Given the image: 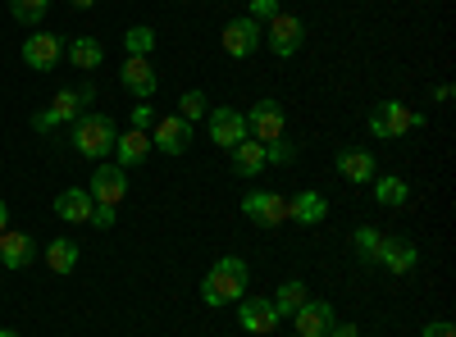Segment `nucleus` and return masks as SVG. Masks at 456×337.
Listing matches in <instances>:
<instances>
[{
  "label": "nucleus",
  "mask_w": 456,
  "mask_h": 337,
  "mask_svg": "<svg viewBox=\"0 0 456 337\" xmlns=\"http://www.w3.org/2000/svg\"><path fill=\"white\" fill-rule=\"evenodd\" d=\"M247 260L238 255H224L210 265V274L201 278V301L206 306H228V301H242L247 296Z\"/></svg>",
  "instance_id": "nucleus-1"
},
{
  "label": "nucleus",
  "mask_w": 456,
  "mask_h": 337,
  "mask_svg": "<svg viewBox=\"0 0 456 337\" xmlns=\"http://www.w3.org/2000/svg\"><path fill=\"white\" fill-rule=\"evenodd\" d=\"M69 128H73V151L96 160V164L114 151V137H119V128H114L110 115H83V119H73Z\"/></svg>",
  "instance_id": "nucleus-2"
},
{
  "label": "nucleus",
  "mask_w": 456,
  "mask_h": 337,
  "mask_svg": "<svg viewBox=\"0 0 456 337\" xmlns=\"http://www.w3.org/2000/svg\"><path fill=\"white\" fill-rule=\"evenodd\" d=\"M415 128H425V115H415V109H406L402 100H379L370 109V137L379 141H397Z\"/></svg>",
  "instance_id": "nucleus-3"
},
{
  "label": "nucleus",
  "mask_w": 456,
  "mask_h": 337,
  "mask_svg": "<svg viewBox=\"0 0 456 337\" xmlns=\"http://www.w3.org/2000/svg\"><path fill=\"white\" fill-rule=\"evenodd\" d=\"M301 42H306V23H301L297 14H274L270 23H265V46H270L279 60H292L301 51Z\"/></svg>",
  "instance_id": "nucleus-4"
},
{
  "label": "nucleus",
  "mask_w": 456,
  "mask_h": 337,
  "mask_svg": "<svg viewBox=\"0 0 456 337\" xmlns=\"http://www.w3.org/2000/svg\"><path fill=\"white\" fill-rule=\"evenodd\" d=\"M224 51L233 55V60H247V55H256L260 46H265V23H256L251 14H242V19H233V23H224Z\"/></svg>",
  "instance_id": "nucleus-5"
},
{
  "label": "nucleus",
  "mask_w": 456,
  "mask_h": 337,
  "mask_svg": "<svg viewBox=\"0 0 456 337\" xmlns=\"http://www.w3.org/2000/svg\"><path fill=\"white\" fill-rule=\"evenodd\" d=\"M87 192H92L96 205H119V201L128 197V169L101 160V164L92 169V187H87Z\"/></svg>",
  "instance_id": "nucleus-6"
},
{
  "label": "nucleus",
  "mask_w": 456,
  "mask_h": 337,
  "mask_svg": "<svg viewBox=\"0 0 456 337\" xmlns=\"http://www.w3.org/2000/svg\"><path fill=\"white\" fill-rule=\"evenodd\" d=\"M92 100H96V87H92V83H83V87H64V92H55V96H51L46 115H51V119H55V128H60V124L83 119Z\"/></svg>",
  "instance_id": "nucleus-7"
},
{
  "label": "nucleus",
  "mask_w": 456,
  "mask_h": 337,
  "mask_svg": "<svg viewBox=\"0 0 456 337\" xmlns=\"http://www.w3.org/2000/svg\"><path fill=\"white\" fill-rule=\"evenodd\" d=\"M247 132H251L256 141H265V146L279 141V137H283V105L270 100V96L256 100V105L247 109Z\"/></svg>",
  "instance_id": "nucleus-8"
},
{
  "label": "nucleus",
  "mask_w": 456,
  "mask_h": 337,
  "mask_svg": "<svg viewBox=\"0 0 456 337\" xmlns=\"http://www.w3.org/2000/svg\"><path fill=\"white\" fill-rule=\"evenodd\" d=\"M242 214L256 223V229H279L288 219V201L279 192H247L242 197Z\"/></svg>",
  "instance_id": "nucleus-9"
},
{
  "label": "nucleus",
  "mask_w": 456,
  "mask_h": 337,
  "mask_svg": "<svg viewBox=\"0 0 456 337\" xmlns=\"http://www.w3.org/2000/svg\"><path fill=\"white\" fill-rule=\"evenodd\" d=\"M238 324H242L247 333H256V337H270L283 319H279V310H274L270 296H242V306H238Z\"/></svg>",
  "instance_id": "nucleus-10"
},
{
  "label": "nucleus",
  "mask_w": 456,
  "mask_h": 337,
  "mask_svg": "<svg viewBox=\"0 0 456 337\" xmlns=\"http://www.w3.org/2000/svg\"><path fill=\"white\" fill-rule=\"evenodd\" d=\"M23 60H28V68H37V73H51V68L64 60V42H60L55 32H28Z\"/></svg>",
  "instance_id": "nucleus-11"
},
{
  "label": "nucleus",
  "mask_w": 456,
  "mask_h": 337,
  "mask_svg": "<svg viewBox=\"0 0 456 337\" xmlns=\"http://www.w3.org/2000/svg\"><path fill=\"white\" fill-rule=\"evenodd\" d=\"M151 146H156V151H165V156H183L187 146H192V124L178 119V115L156 119V128H151Z\"/></svg>",
  "instance_id": "nucleus-12"
},
{
  "label": "nucleus",
  "mask_w": 456,
  "mask_h": 337,
  "mask_svg": "<svg viewBox=\"0 0 456 337\" xmlns=\"http://www.w3.org/2000/svg\"><path fill=\"white\" fill-rule=\"evenodd\" d=\"M242 137H251V132H247V115H242V109H233V105L210 109V141H215V146H228V151H233V146H238Z\"/></svg>",
  "instance_id": "nucleus-13"
},
{
  "label": "nucleus",
  "mask_w": 456,
  "mask_h": 337,
  "mask_svg": "<svg viewBox=\"0 0 456 337\" xmlns=\"http://www.w3.org/2000/svg\"><path fill=\"white\" fill-rule=\"evenodd\" d=\"M379 265H384L393 278H402V274H411L415 265H420V251H415L411 237H384L379 242Z\"/></svg>",
  "instance_id": "nucleus-14"
},
{
  "label": "nucleus",
  "mask_w": 456,
  "mask_h": 337,
  "mask_svg": "<svg viewBox=\"0 0 456 337\" xmlns=\"http://www.w3.org/2000/svg\"><path fill=\"white\" fill-rule=\"evenodd\" d=\"M119 83H124V92L128 96H156V68H151V60H142V55H128L124 60V68H119Z\"/></svg>",
  "instance_id": "nucleus-15"
},
{
  "label": "nucleus",
  "mask_w": 456,
  "mask_h": 337,
  "mask_svg": "<svg viewBox=\"0 0 456 337\" xmlns=\"http://www.w3.org/2000/svg\"><path fill=\"white\" fill-rule=\"evenodd\" d=\"M292 324H297L301 337H329V328L338 324V315H333L329 301H306V306L292 315Z\"/></svg>",
  "instance_id": "nucleus-16"
},
{
  "label": "nucleus",
  "mask_w": 456,
  "mask_h": 337,
  "mask_svg": "<svg viewBox=\"0 0 456 337\" xmlns=\"http://www.w3.org/2000/svg\"><path fill=\"white\" fill-rule=\"evenodd\" d=\"M92 210H96V201H92V192H83V187H64V192L55 197V214L64 223H92Z\"/></svg>",
  "instance_id": "nucleus-17"
},
{
  "label": "nucleus",
  "mask_w": 456,
  "mask_h": 337,
  "mask_svg": "<svg viewBox=\"0 0 456 337\" xmlns=\"http://www.w3.org/2000/svg\"><path fill=\"white\" fill-rule=\"evenodd\" d=\"M324 214H329L324 192H297V197L288 201V219L301 223V229H315V223H324Z\"/></svg>",
  "instance_id": "nucleus-18"
},
{
  "label": "nucleus",
  "mask_w": 456,
  "mask_h": 337,
  "mask_svg": "<svg viewBox=\"0 0 456 337\" xmlns=\"http://www.w3.org/2000/svg\"><path fill=\"white\" fill-rule=\"evenodd\" d=\"M32 255H37V246H32V237L28 233H0V265H5V269H28L32 265Z\"/></svg>",
  "instance_id": "nucleus-19"
},
{
  "label": "nucleus",
  "mask_w": 456,
  "mask_h": 337,
  "mask_svg": "<svg viewBox=\"0 0 456 337\" xmlns=\"http://www.w3.org/2000/svg\"><path fill=\"white\" fill-rule=\"evenodd\" d=\"M114 156H119V160H114L119 169H137V164L151 156V132H142V128L119 132V137H114Z\"/></svg>",
  "instance_id": "nucleus-20"
},
{
  "label": "nucleus",
  "mask_w": 456,
  "mask_h": 337,
  "mask_svg": "<svg viewBox=\"0 0 456 337\" xmlns=\"http://www.w3.org/2000/svg\"><path fill=\"white\" fill-rule=\"evenodd\" d=\"M338 173L347 178V182H374L379 164L370 151H361V146H347V151H338Z\"/></svg>",
  "instance_id": "nucleus-21"
},
{
  "label": "nucleus",
  "mask_w": 456,
  "mask_h": 337,
  "mask_svg": "<svg viewBox=\"0 0 456 337\" xmlns=\"http://www.w3.org/2000/svg\"><path fill=\"white\" fill-rule=\"evenodd\" d=\"M233 173H242V178H256V173H265V141H256V137H242V141L233 146Z\"/></svg>",
  "instance_id": "nucleus-22"
},
{
  "label": "nucleus",
  "mask_w": 456,
  "mask_h": 337,
  "mask_svg": "<svg viewBox=\"0 0 456 337\" xmlns=\"http://www.w3.org/2000/svg\"><path fill=\"white\" fill-rule=\"evenodd\" d=\"M270 301H274L279 319H288V315H297L301 306L311 301V292H306V283H301V278H283V287H279V292L270 296Z\"/></svg>",
  "instance_id": "nucleus-23"
},
{
  "label": "nucleus",
  "mask_w": 456,
  "mask_h": 337,
  "mask_svg": "<svg viewBox=\"0 0 456 337\" xmlns=\"http://www.w3.org/2000/svg\"><path fill=\"white\" fill-rule=\"evenodd\" d=\"M46 265H51V274H73V269H78V242H73V237H55L46 246Z\"/></svg>",
  "instance_id": "nucleus-24"
},
{
  "label": "nucleus",
  "mask_w": 456,
  "mask_h": 337,
  "mask_svg": "<svg viewBox=\"0 0 456 337\" xmlns=\"http://www.w3.org/2000/svg\"><path fill=\"white\" fill-rule=\"evenodd\" d=\"M64 55H69V64H78V68H96V64L105 60V51H101L96 36H73V42L64 46Z\"/></svg>",
  "instance_id": "nucleus-25"
},
{
  "label": "nucleus",
  "mask_w": 456,
  "mask_h": 337,
  "mask_svg": "<svg viewBox=\"0 0 456 337\" xmlns=\"http://www.w3.org/2000/svg\"><path fill=\"white\" fill-rule=\"evenodd\" d=\"M411 187L397 178V173H374V201L379 205H406Z\"/></svg>",
  "instance_id": "nucleus-26"
},
{
  "label": "nucleus",
  "mask_w": 456,
  "mask_h": 337,
  "mask_svg": "<svg viewBox=\"0 0 456 337\" xmlns=\"http://www.w3.org/2000/svg\"><path fill=\"white\" fill-rule=\"evenodd\" d=\"M379 242H384V233L370 229V223H361V229L352 233V246H356V255L365 260V265H379Z\"/></svg>",
  "instance_id": "nucleus-27"
},
{
  "label": "nucleus",
  "mask_w": 456,
  "mask_h": 337,
  "mask_svg": "<svg viewBox=\"0 0 456 337\" xmlns=\"http://www.w3.org/2000/svg\"><path fill=\"white\" fill-rule=\"evenodd\" d=\"M124 51L128 55H151V51H156V28H146V23H137V28H128L124 32Z\"/></svg>",
  "instance_id": "nucleus-28"
},
{
  "label": "nucleus",
  "mask_w": 456,
  "mask_h": 337,
  "mask_svg": "<svg viewBox=\"0 0 456 337\" xmlns=\"http://www.w3.org/2000/svg\"><path fill=\"white\" fill-rule=\"evenodd\" d=\"M210 115V100H206V92H183L178 96V119H187V124H197V119H206Z\"/></svg>",
  "instance_id": "nucleus-29"
},
{
  "label": "nucleus",
  "mask_w": 456,
  "mask_h": 337,
  "mask_svg": "<svg viewBox=\"0 0 456 337\" xmlns=\"http://www.w3.org/2000/svg\"><path fill=\"white\" fill-rule=\"evenodd\" d=\"M10 14L19 23H42L51 14V0H10Z\"/></svg>",
  "instance_id": "nucleus-30"
},
{
  "label": "nucleus",
  "mask_w": 456,
  "mask_h": 337,
  "mask_svg": "<svg viewBox=\"0 0 456 337\" xmlns=\"http://www.w3.org/2000/svg\"><path fill=\"white\" fill-rule=\"evenodd\" d=\"M292 160H297V146H292L288 137H279V141L265 146V164H292Z\"/></svg>",
  "instance_id": "nucleus-31"
},
{
  "label": "nucleus",
  "mask_w": 456,
  "mask_h": 337,
  "mask_svg": "<svg viewBox=\"0 0 456 337\" xmlns=\"http://www.w3.org/2000/svg\"><path fill=\"white\" fill-rule=\"evenodd\" d=\"M156 119H160V115H156V109H151L146 100H137V105H133V128L151 132V128H156Z\"/></svg>",
  "instance_id": "nucleus-32"
},
{
  "label": "nucleus",
  "mask_w": 456,
  "mask_h": 337,
  "mask_svg": "<svg viewBox=\"0 0 456 337\" xmlns=\"http://www.w3.org/2000/svg\"><path fill=\"white\" fill-rule=\"evenodd\" d=\"M256 23H270L274 14H279V0H251V10H247Z\"/></svg>",
  "instance_id": "nucleus-33"
},
{
  "label": "nucleus",
  "mask_w": 456,
  "mask_h": 337,
  "mask_svg": "<svg viewBox=\"0 0 456 337\" xmlns=\"http://www.w3.org/2000/svg\"><path fill=\"white\" fill-rule=\"evenodd\" d=\"M420 337H456V328H452L447 319H434V324H425V328H420Z\"/></svg>",
  "instance_id": "nucleus-34"
},
{
  "label": "nucleus",
  "mask_w": 456,
  "mask_h": 337,
  "mask_svg": "<svg viewBox=\"0 0 456 337\" xmlns=\"http://www.w3.org/2000/svg\"><path fill=\"white\" fill-rule=\"evenodd\" d=\"M92 223H96V229H114V205H96L92 210Z\"/></svg>",
  "instance_id": "nucleus-35"
},
{
  "label": "nucleus",
  "mask_w": 456,
  "mask_h": 337,
  "mask_svg": "<svg viewBox=\"0 0 456 337\" xmlns=\"http://www.w3.org/2000/svg\"><path fill=\"white\" fill-rule=\"evenodd\" d=\"M329 337H361V328H356V324H333Z\"/></svg>",
  "instance_id": "nucleus-36"
},
{
  "label": "nucleus",
  "mask_w": 456,
  "mask_h": 337,
  "mask_svg": "<svg viewBox=\"0 0 456 337\" xmlns=\"http://www.w3.org/2000/svg\"><path fill=\"white\" fill-rule=\"evenodd\" d=\"M32 124H37V132H51V128H55V119L46 115V109H37V119H32Z\"/></svg>",
  "instance_id": "nucleus-37"
},
{
  "label": "nucleus",
  "mask_w": 456,
  "mask_h": 337,
  "mask_svg": "<svg viewBox=\"0 0 456 337\" xmlns=\"http://www.w3.org/2000/svg\"><path fill=\"white\" fill-rule=\"evenodd\" d=\"M5 229H10V205L0 201V233H5Z\"/></svg>",
  "instance_id": "nucleus-38"
},
{
  "label": "nucleus",
  "mask_w": 456,
  "mask_h": 337,
  "mask_svg": "<svg viewBox=\"0 0 456 337\" xmlns=\"http://www.w3.org/2000/svg\"><path fill=\"white\" fill-rule=\"evenodd\" d=\"M69 5H73V10H92V5H96V0H69Z\"/></svg>",
  "instance_id": "nucleus-39"
},
{
  "label": "nucleus",
  "mask_w": 456,
  "mask_h": 337,
  "mask_svg": "<svg viewBox=\"0 0 456 337\" xmlns=\"http://www.w3.org/2000/svg\"><path fill=\"white\" fill-rule=\"evenodd\" d=\"M0 337H19V333H14V328H0Z\"/></svg>",
  "instance_id": "nucleus-40"
}]
</instances>
